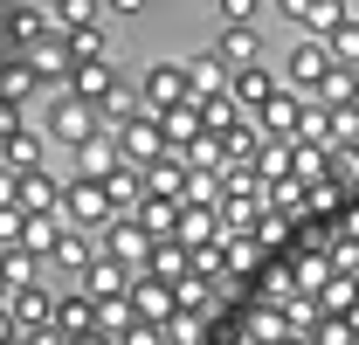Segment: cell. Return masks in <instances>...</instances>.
Returning a JSON list of instances; mask_svg holds the SVG:
<instances>
[{
  "mask_svg": "<svg viewBox=\"0 0 359 345\" xmlns=\"http://www.w3.org/2000/svg\"><path fill=\"white\" fill-rule=\"evenodd\" d=\"M21 131H28V125H21V111H14V104H0V145H7V138H21Z\"/></svg>",
  "mask_w": 359,
  "mask_h": 345,
  "instance_id": "cell-39",
  "label": "cell"
},
{
  "mask_svg": "<svg viewBox=\"0 0 359 345\" xmlns=\"http://www.w3.org/2000/svg\"><path fill=\"white\" fill-rule=\"evenodd\" d=\"M118 152H125V166L152 172L159 159H180L173 145H166V131H159V118H145V111H132L125 125H118Z\"/></svg>",
  "mask_w": 359,
  "mask_h": 345,
  "instance_id": "cell-4",
  "label": "cell"
},
{
  "mask_svg": "<svg viewBox=\"0 0 359 345\" xmlns=\"http://www.w3.org/2000/svg\"><path fill=\"white\" fill-rule=\"evenodd\" d=\"M145 194H159V201H187V194H194V166H187V159H159V166L145 172Z\"/></svg>",
  "mask_w": 359,
  "mask_h": 345,
  "instance_id": "cell-22",
  "label": "cell"
},
{
  "mask_svg": "<svg viewBox=\"0 0 359 345\" xmlns=\"http://www.w3.org/2000/svg\"><path fill=\"white\" fill-rule=\"evenodd\" d=\"M180 242H187V249H208V242H222V215H215L208 201H187V208H180Z\"/></svg>",
  "mask_w": 359,
  "mask_h": 345,
  "instance_id": "cell-21",
  "label": "cell"
},
{
  "mask_svg": "<svg viewBox=\"0 0 359 345\" xmlns=\"http://www.w3.org/2000/svg\"><path fill=\"white\" fill-rule=\"evenodd\" d=\"M35 90H42V76H35V62H28V55L0 62V104H14V111H21V104H28Z\"/></svg>",
  "mask_w": 359,
  "mask_h": 345,
  "instance_id": "cell-23",
  "label": "cell"
},
{
  "mask_svg": "<svg viewBox=\"0 0 359 345\" xmlns=\"http://www.w3.org/2000/svg\"><path fill=\"white\" fill-rule=\"evenodd\" d=\"M48 138H55V145H69V152H83V145H97V138H104V111H90L83 97H69V90H55V97H48Z\"/></svg>",
  "mask_w": 359,
  "mask_h": 345,
  "instance_id": "cell-2",
  "label": "cell"
},
{
  "mask_svg": "<svg viewBox=\"0 0 359 345\" xmlns=\"http://www.w3.org/2000/svg\"><path fill=\"white\" fill-rule=\"evenodd\" d=\"M55 332H62V339H90V332H104V304L83 297V290H62V304H55Z\"/></svg>",
  "mask_w": 359,
  "mask_h": 345,
  "instance_id": "cell-12",
  "label": "cell"
},
{
  "mask_svg": "<svg viewBox=\"0 0 359 345\" xmlns=\"http://www.w3.org/2000/svg\"><path fill=\"white\" fill-rule=\"evenodd\" d=\"M21 208H0V249H21Z\"/></svg>",
  "mask_w": 359,
  "mask_h": 345,
  "instance_id": "cell-38",
  "label": "cell"
},
{
  "mask_svg": "<svg viewBox=\"0 0 359 345\" xmlns=\"http://www.w3.org/2000/svg\"><path fill=\"white\" fill-rule=\"evenodd\" d=\"M187 83H194V104L208 111V104H222V97H228V83H235V76H228L215 55H194V62H187Z\"/></svg>",
  "mask_w": 359,
  "mask_h": 345,
  "instance_id": "cell-18",
  "label": "cell"
},
{
  "mask_svg": "<svg viewBox=\"0 0 359 345\" xmlns=\"http://www.w3.org/2000/svg\"><path fill=\"white\" fill-rule=\"evenodd\" d=\"M118 221V201H111V187L104 180H62V228H83V235H104Z\"/></svg>",
  "mask_w": 359,
  "mask_h": 345,
  "instance_id": "cell-1",
  "label": "cell"
},
{
  "mask_svg": "<svg viewBox=\"0 0 359 345\" xmlns=\"http://www.w3.org/2000/svg\"><path fill=\"white\" fill-rule=\"evenodd\" d=\"M339 201H346V187H339V180H318V187H304V208H318V215H332Z\"/></svg>",
  "mask_w": 359,
  "mask_h": 345,
  "instance_id": "cell-36",
  "label": "cell"
},
{
  "mask_svg": "<svg viewBox=\"0 0 359 345\" xmlns=\"http://www.w3.org/2000/svg\"><path fill=\"white\" fill-rule=\"evenodd\" d=\"M0 28H7V42L21 48V55H28L35 42H48V35H55L48 7H7V14H0Z\"/></svg>",
  "mask_w": 359,
  "mask_h": 345,
  "instance_id": "cell-13",
  "label": "cell"
},
{
  "mask_svg": "<svg viewBox=\"0 0 359 345\" xmlns=\"http://www.w3.org/2000/svg\"><path fill=\"white\" fill-rule=\"evenodd\" d=\"M0 208H21V180L14 172H0Z\"/></svg>",
  "mask_w": 359,
  "mask_h": 345,
  "instance_id": "cell-41",
  "label": "cell"
},
{
  "mask_svg": "<svg viewBox=\"0 0 359 345\" xmlns=\"http://www.w3.org/2000/svg\"><path fill=\"white\" fill-rule=\"evenodd\" d=\"M111 201H118V215H132L138 201H145V172H138V166H118V172H111Z\"/></svg>",
  "mask_w": 359,
  "mask_h": 345,
  "instance_id": "cell-31",
  "label": "cell"
},
{
  "mask_svg": "<svg viewBox=\"0 0 359 345\" xmlns=\"http://www.w3.org/2000/svg\"><path fill=\"white\" fill-rule=\"evenodd\" d=\"M118 345H166V332H159V325H125V332H118Z\"/></svg>",
  "mask_w": 359,
  "mask_h": 345,
  "instance_id": "cell-37",
  "label": "cell"
},
{
  "mask_svg": "<svg viewBox=\"0 0 359 345\" xmlns=\"http://www.w3.org/2000/svg\"><path fill=\"white\" fill-rule=\"evenodd\" d=\"M42 145H48V131H21V138H7V145H0V172H14V180L42 172Z\"/></svg>",
  "mask_w": 359,
  "mask_h": 345,
  "instance_id": "cell-17",
  "label": "cell"
},
{
  "mask_svg": "<svg viewBox=\"0 0 359 345\" xmlns=\"http://www.w3.org/2000/svg\"><path fill=\"white\" fill-rule=\"evenodd\" d=\"M173 297H180V311H187V318H201V325H208V311H215V283H208V276H187Z\"/></svg>",
  "mask_w": 359,
  "mask_h": 345,
  "instance_id": "cell-30",
  "label": "cell"
},
{
  "mask_svg": "<svg viewBox=\"0 0 359 345\" xmlns=\"http://www.w3.org/2000/svg\"><path fill=\"white\" fill-rule=\"evenodd\" d=\"M228 97H235V111H256V118H263L269 104L283 97V76H276L269 62H256V69H242V76L228 83Z\"/></svg>",
  "mask_w": 359,
  "mask_h": 345,
  "instance_id": "cell-10",
  "label": "cell"
},
{
  "mask_svg": "<svg viewBox=\"0 0 359 345\" xmlns=\"http://www.w3.org/2000/svg\"><path fill=\"white\" fill-rule=\"evenodd\" d=\"M283 235H290V215H276V208H263V215H256V249H276Z\"/></svg>",
  "mask_w": 359,
  "mask_h": 345,
  "instance_id": "cell-35",
  "label": "cell"
},
{
  "mask_svg": "<svg viewBox=\"0 0 359 345\" xmlns=\"http://www.w3.org/2000/svg\"><path fill=\"white\" fill-rule=\"evenodd\" d=\"M145 276H159V283H187V276H194V249H187V242H152V262H145Z\"/></svg>",
  "mask_w": 359,
  "mask_h": 345,
  "instance_id": "cell-20",
  "label": "cell"
},
{
  "mask_svg": "<svg viewBox=\"0 0 359 345\" xmlns=\"http://www.w3.org/2000/svg\"><path fill=\"white\" fill-rule=\"evenodd\" d=\"M55 242H62V215H28L21 221V249L28 256H55Z\"/></svg>",
  "mask_w": 359,
  "mask_h": 345,
  "instance_id": "cell-27",
  "label": "cell"
},
{
  "mask_svg": "<svg viewBox=\"0 0 359 345\" xmlns=\"http://www.w3.org/2000/svg\"><path fill=\"white\" fill-rule=\"evenodd\" d=\"M325 118H332V145H359V97L353 104H325Z\"/></svg>",
  "mask_w": 359,
  "mask_h": 345,
  "instance_id": "cell-33",
  "label": "cell"
},
{
  "mask_svg": "<svg viewBox=\"0 0 359 345\" xmlns=\"http://www.w3.org/2000/svg\"><path fill=\"white\" fill-rule=\"evenodd\" d=\"M215 62H222L228 76L256 69V62H263V42H256V28H249V21H222V35H215Z\"/></svg>",
  "mask_w": 359,
  "mask_h": 345,
  "instance_id": "cell-7",
  "label": "cell"
},
{
  "mask_svg": "<svg viewBox=\"0 0 359 345\" xmlns=\"http://www.w3.org/2000/svg\"><path fill=\"white\" fill-rule=\"evenodd\" d=\"M0 283H7V297H14V290H35V283H42V256H28V249H0Z\"/></svg>",
  "mask_w": 359,
  "mask_h": 345,
  "instance_id": "cell-25",
  "label": "cell"
},
{
  "mask_svg": "<svg viewBox=\"0 0 359 345\" xmlns=\"http://www.w3.org/2000/svg\"><path fill=\"white\" fill-rule=\"evenodd\" d=\"M69 42V62H104V21H76V28H55Z\"/></svg>",
  "mask_w": 359,
  "mask_h": 345,
  "instance_id": "cell-26",
  "label": "cell"
},
{
  "mask_svg": "<svg viewBox=\"0 0 359 345\" xmlns=\"http://www.w3.org/2000/svg\"><path fill=\"white\" fill-rule=\"evenodd\" d=\"M159 131H166V145L187 159V152L208 138V111H201V104H180V111H166V118H159Z\"/></svg>",
  "mask_w": 359,
  "mask_h": 345,
  "instance_id": "cell-14",
  "label": "cell"
},
{
  "mask_svg": "<svg viewBox=\"0 0 359 345\" xmlns=\"http://www.w3.org/2000/svg\"><path fill=\"white\" fill-rule=\"evenodd\" d=\"M180 104H194V83H187V62H152L145 83H138V111L145 118H166Z\"/></svg>",
  "mask_w": 359,
  "mask_h": 345,
  "instance_id": "cell-3",
  "label": "cell"
},
{
  "mask_svg": "<svg viewBox=\"0 0 359 345\" xmlns=\"http://www.w3.org/2000/svg\"><path fill=\"white\" fill-rule=\"evenodd\" d=\"M21 215H62V180L28 172V180H21Z\"/></svg>",
  "mask_w": 359,
  "mask_h": 345,
  "instance_id": "cell-24",
  "label": "cell"
},
{
  "mask_svg": "<svg viewBox=\"0 0 359 345\" xmlns=\"http://www.w3.org/2000/svg\"><path fill=\"white\" fill-rule=\"evenodd\" d=\"M118 166H125L118 131H104L97 145H83V152H76V180H104V187H111V172H118Z\"/></svg>",
  "mask_w": 359,
  "mask_h": 345,
  "instance_id": "cell-19",
  "label": "cell"
},
{
  "mask_svg": "<svg viewBox=\"0 0 359 345\" xmlns=\"http://www.w3.org/2000/svg\"><path fill=\"white\" fill-rule=\"evenodd\" d=\"M290 166H297V145H263V159H256V172H263V187H269V180H297Z\"/></svg>",
  "mask_w": 359,
  "mask_h": 345,
  "instance_id": "cell-32",
  "label": "cell"
},
{
  "mask_svg": "<svg viewBox=\"0 0 359 345\" xmlns=\"http://www.w3.org/2000/svg\"><path fill=\"white\" fill-rule=\"evenodd\" d=\"M263 208H276V215H304V180H269L263 187Z\"/></svg>",
  "mask_w": 359,
  "mask_h": 345,
  "instance_id": "cell-29",
  "label": "cell"
},
{
  "mask_svg": "<svg viewBox=\"0 0 359 345\" xmlns=\"http://www.w3.org/2000/svg\"><path fill=\"white\" fill-rule=\"evenodd\" d=\"M325 152H332V145H297V180H304V187H318V180H325Z\"/></svg>",
  "mask_w": 359,
  "mask_h": 345,
  "instance_id": "cell-34",
  "label": "cell"
},
{
  "mask_svg": "<svg viewBox=\"0 0 359 345\" xmlns=\"http://www.w3.org/2000/svg\"><path fill=\"white\" fill-rule=\"evenodd\" d=\"M132 318H138V325H159V332H166V325L180 318L173 283H159V276H145V269H138V283H132Z\"/></svg>",
  "mask_w": 359,
  "mask_h": 345,
  "instance_id": "cell-8",
  "label": "cell"
},
{
  "mask_svg": "<svg viewBox=\"0 0 359 345\" xmlns=\"http://www.w3.org/2000/svg\"><path fill=\"white\" fill-rule=\"evenodd\" d=\"M28 62H35V76L55 83V90H69V76H76V62H69V42H62V35L35 42V48H28Z\"/></svg>",
  "mask_w": 359,
  "mask_h": 345,
  "instance_id": "cell-16",
  "label": "cell"
},
{
  "mask_svg": "<svg viewBox=\"0 0 359 345\" xmlns=\"http://www.w3.org/2000/svg\"><path fill=\"white\" fill-rule=\"evenodd\" d=\"M132 283H138V269H125V262H111L104 249H97V262L83 269V297H97V304H132Z\"/></svg>",
  "mask_w": 359,
  "mask_h": 345,
  "instance_id": "cell-6",
  "label": "cell"
},
{
  "mask_svg": "<svg viewBox=\"0 0 359 345\" xmlns=\"http://www.w3.org/2000/svg\"><path fill=\"white\" fill-rule=\"evenodd\" d=\"M332 76H339V62H332V48L318 42V35L290 42V55H283V83L297 90V97H304V90H318V97H325V83H332Z\"/></svg>",
  "mask_w": 359,
  "mask_h": 345,
  "instance_id": "cell-5",
  "label": "cell"
},
{
  "mask_svg": "<svg viewBox=\"0 0 359 345\" xmlns=\"http://www.w3.org/2000/svg\"><path fill=\"white\" fill-rule=\"evenodd\" d=\"M0 304H7V283H0Z\"/></svg>",
  "mask_w": 359,
  "mask_h": 345,
  "instance_id": "cell-42",
  "label": "cell"
},
{
  "mask_svg": "<svg viewBox=\"0 0 359 345\" xmlns=\"http://www.w3.org/2000/svg\"><path fill=\"white\" fill-rule=\"evenodd\" d=\"M0 345H21V318H14L7 304H0Z\"/></svg>",
  "mask_w": 359,
  "mask_h": 345,
  "instance_id": "cell-40",
  "label": "cell"
},
{
  "mask_svg": "<svg viewBox=\"0 0 359 345\" xmlns=\"http://www.w3.org/2000/svg\"><path fill=\"white\" fill-rule=\"evenodd\" d=\"M48 262H62V269H76L83 276L90 262H97V235H83V228H62V242H55V256Z\"/></svg>",
  "mask_w": 359,
  "mask_h": 345,
  "instance_id": "cell-28",
  "label": "cell"
},
{
  "mask_svg": "<svg viewBox=\"0 0 359 345\" xmlns=\"http://www.w3.org/2000/svg\"><path fill=\"white\" fill-rule=\"evenodd\" d=\"M55 304H62V297L35 283V290H14V297H7V311L21 318V332H55Z\"/></svg>",
  "mask_w": 359,
  "mask_h": 345,
  "instance_id": "cell-15",
  "label": "cell"
},
{
  "mask_svg": "<svg viewBox=\"0 0 359 345\" xmlns=\"http://www.w3.org/2000/svg\"><path fill=\"white\" fill-rule=\"evenodd\" d=\"M97 249H104L111 262H125V269H138V262H152V235H145L132 215H118L104 235H97Z\"/></svg>",
  "mask_w": 359,
  "mask_h": 345,
  "instance_id": "cell-9",
  "label": "cell"
},
{
  "mask_svg": "<svg viewBox=\"0 0 359 345\" xmlns=\"http://www.w3.org/2000/svg\"><path fill=\"white\" fill-rule=\"evenodd\" d=\"M283 14H290V21H304V28H318V42H332L339 28H353V21H359L346 0H290Z\"/></svg>",
  "mask_w": 359,
  "mask_h": 345,
  "instance_id": "cell-11",
  "label": "cell"
}]
</instances>
